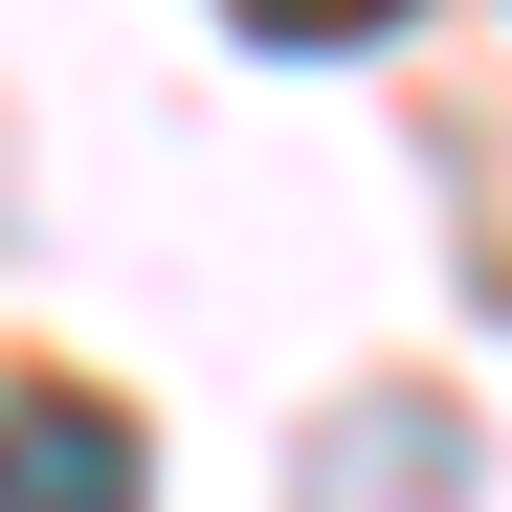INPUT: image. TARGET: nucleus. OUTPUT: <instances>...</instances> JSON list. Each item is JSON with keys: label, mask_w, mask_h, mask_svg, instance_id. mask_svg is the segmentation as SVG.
<instances>
[{"label": "nucleus", "mask_w": 512, "mask_h": 512, "mask_svg": "<svg viewBox=\"0 0 512 512\" xmlns=\"http://www.w3.org/2000/svg\"><path fill=\"white\" fill-rule=\"evenodd\" d=\"M0 512H156V468H134V423L90 379H23L0 401Z\"/></svg>", "instance_id": "f257e3e1"}, {"label": "nucleus", "mask_w": 512, "mask_h": 512, "mask_svg": "<svg viewBox=\"0 0 512 512\" xmlns=\"http://www.w3.org/2000/svg\"><path fill=\"white\" fill-rule=\"evenodd\" d=\"M245 45H357V23H401V0H223Z\"/></svg>", "instance_id": "f03ea898"}]
</instances>
